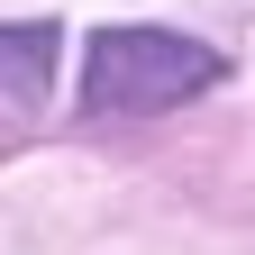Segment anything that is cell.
Segmentation results:
<instances>
[{
	"instance_id": "cell-1",
	"label": "cell",
	"mask_w": 255,
	"mask_h": 255,
	"mask_svg": "<svg viewBox=\"0 0 255 255\" xmlns=\"http://www.w3.org/2000/svg\"><path fill=\"white\" fill-rule=\"evenodd\" d=\"M219 82V55L173 27H101L82 55V110L91 119H155Z\"/></svg>"
},
{
	"instance_id": "cell-2",
	"label": "cell",
	"mask_w": 255,
	"mask_h": 255,
	"mask_svg": "<svg viewBox=\"0 0 255 255\" xmlns=\"http://www.w3.org/2000/svg\"><path fill=\"white\" fill-rule=\"evenodd\" d=\"M55 64H64L55 27H0V119H37L55 91Z\"/></svg>"
}]
</instances>
